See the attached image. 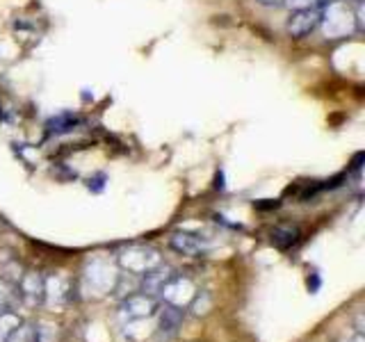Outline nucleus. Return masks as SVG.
<instances>
[{
    "label": "nucleus",
    "instance_id": "13",
    "mask_svg": "<svg viewBox=\"0 0 365 342\" xmlns=\"http://www.w3.org/2000/svg\"><path fill=\"white\" fill-rule=\"evenodd\" d=\"M7 342H37V328L30 324H19Z\"/></svg>",
    "mask_w": 365,
    "mask_h": 342
},
{
    "label": "nucleus",
    "instance_id": "3",
    "mask_svg": "<svg viewBox=\"0 0 365 342\" xmlns=\"http://www.w3.org/2000/svg\"><path fill=\"white\" fill-rule=\"evenodd\" d=\"M160 294L165 296V301L169 306H176V308H182V306H190L194 301V296H197V288H194V283L185 276H171L165 285Z\"/></svg>",
    "mask_w": 365,
    "mask_h": 342
},
{
    "label": "nucleus",
    "instance_id": "5",
    "mask_svg": "<svg viewBox=\"0 0 365 342\" xmlns=\"http://www.w3.org/2000/svg\"><path fill=\"white\" fill-rule=\"evenodd\" d=\"M43 288H46V281L39 276V274L30 271L19 283V299H23L28 306H39L46 299Z\"/></svg>",
    "mask_w": 365,
    "mask_h": 342
},
{
    "label": "nucleus",
    "instance_id": "16",
    "mask_svg": "<svg viewBox=\"0 0 365 342\" xmlns=\"http://www.w3.org/2000/svg\"><path fill=\"white\" fill-rule=\"evenodd\" d=\"M258 5H262V7H283V0H256Z\"/></svg>",
    "mask_w": 365,
    "mask_h": 342
},
{
    "label": "nucleus",
    "instance_id": "18",
    "mask_svg": "<svg viewBox=\"0 0 365 342\" xmlns=\"http://www.w3.org/2000/svg\"><path fill=\"white\" fill-rule=\"evenodd\" d=\"M354 3H359V0H354Z\"/></svg>",
    "mask_w": 365,
    "mask_h": 342
},
{
    "label": "nucleus",
    "instance_id": "6",
    "mask_svg": "<svg viewBox=\"0 0 365 342\" xmlns=\"http://www.w3.org/2000/svg\"><path fill=\"white\" fill-rule=\"evenodd\" d=\"M171 276H174V269L160 262V265L153 267L151 271L142 274V292L148 294V296L160 294V290H163V285H165Z\"/></svg>",
    "mask_w": 365,
    "mask_h": 342
},
{
    "label": "nucleus",
    "instance_id": "9",
    "mask_svg": "<svg viewBox=\"0 0 365 342\" xmlns=\"http://www.w3.org/2000/svg\"><path fill=\"white\" fill-rule=\"evenodd\" d=\"M297 237H299V231L297 228H274L272 231V244H277L279 249H288L297 242Z\"/></svg>",
    "mask_w": 365,
    "mask_h": 342
},
{
    "label": "nucleus",
    "instance_id": "7",
    "mask_svg": "<svg viewBox=\"0 0 365 342\" xmlns=\"http://www.w3.org/2000/svg\"><path fill=\"white\" fill-rule=\"evenodd\" d=\"M169 244H171V249L178 251L182 256H199L205 249L203 237L194 235V233H174L169 239Z\"/></svg>",
    "mask_w": 365,
    "mask_h": 342
},
{
    "label": "nucleus",
    "instance_id": "10",
    "mask_svg": "<svg viewBox=\"0 0 365 342\" xmlns=\"http://www.w3.org/2000/svg\"><path fill=\"white\" fill-rule=\"evenodd\" d=\"M80 119L73 117V114H60V117H55L48 121V133H55V135H62V133H68L78 123Z\"/></svg>",
    "mask_w": 365,
    "mask_h": 342
},
{
    "label": "nucleus",
    "instance_id": "1",
    "mask_svg": "<svg viewBox=\"0 0 365 342\" xmlns=\"http://www.w3.org/2000/svg\"><path fill=\"white\" fill-rule=\"evenodd\" d=\"M119 262L123 269H128L130 274H146L151 271L153 267H158L160 262V254L155 249H146V247H130L125 249L123 254L119 256Z\"/></svg>",
    "mask_w": 365,
    "mask_h": 342
},
{
    "label": "nucleus",
    "instance_id": "12",
    "mask_svg": "<svg viewBox=\"0 0 365 342\" xmlns=\"http://www.w3.org/2000/svg\"><path fill=\"white\" fill-rule=\"evenodd\" d=\"M19 324H21V319L11 311L9 313H0V342H7Z\"/></svg>",
    "mask_w": 365,
    "mask_h": 342
},
{
    "label": "nucleus",
    "instance_id": "14",
    "mask_svg": "<svg viewBox=\"0 0 365 342\" xmlns=\"http://www.w3.org/2000/svg\"><path fill=\"white\" fill-rule=\"evenodd\" d=\"M329 3H334V0H283V5H288L290 9H308V7H319Z\"/></svg>",
    "mask_w": 365,
    "mask_h": 342
},
{
    "label": "nucleus",
    "instance_id": "15",
    "mask_svg": "<svg viewBox=\"0 0 365 342\" xmlns=\"http://www.w3.org/2000/svg\"><path fill=\"white\" fill-rule=\"evenodd\" d=\"M87 187H89V190H94V192H101L103 187H106V176L98 174L96 178H89V180H87Z\"/></svg>",
    "mask_w": 365,
    "mask_h": 342
},
{
    "label": "nucleus",
    "instance_id": "2",
    "mask_svg": "<svg viewBox=\"0 0 365 342\" xmlns=\"http://www.w3.org/2000/svg\"><path fill=\"white\" fill-rule=\"evenodd\" d=\"M319 23H322V11H319V7L292 9L288 23H285V30H288L290 37L302 39V37H308Z\"/></svg>",
    "mask_w": 365,
    "mask_h": 342
},
{
    "label": "nucleus",
    "instance_id": "19",
    "mask_svg": "<svg viewBox=\"0 0 365 342\" xmlns=\"http://www.w3.org/2000/svg\"><path fill=\"white\" fill-rule=\"evenodd\" d=\"M0 114H3V110H0Z\"/></svg>",
    "mask_w": 365,
    "mask_h": 342
},
{
    "label": "nucleus",
    "instance_id": "8",
    "mask_svg": "<svg viewBox=\"0 0 365 342\" xmlns=\"http://www.w3.org/2000/svg\"><path fill=\"white\" fill-rule=\"evenodd\" d=\"M182 324V308L176 306H165L163 308V315H160V338H174L178 333V328Z\"/></svg>",
    "mask_w": 365,
    "mask_h": 342
},
{
    "label": "nucleus",
    "instance_id": "4",
    "mask_svg": "<svg viewBox=\"0 0 365 342\" xmlns=\"http://www.w3.org/2000/svg\"><path fill=\"white\" fill-rule=\"evenodd\" d=\"M158 311V301L148 294H133L119 306V317L123 322H133V319L151 317Z\"/></svg>",
    "mask_w": 365,
    "mask_h": 342
},
{
    "label": "nucleus",
    "instance_id": "11",
    "mask_svg": "<svg viewBox=\"0 0 365 342\" xmlns=\"http://www.w3.org/2000/svg\"><path fill=\"white\" fill-rule=\"evenodd\" d=\"M19 301V294L14 292V288H11L9 283L0 281V313H9L11 308L16 306Z\"/></svg>",
    "mask_w": 365,
    "mask_h": 342
},
{
    "label": "nucleus",
    "instance_id": "17",
    "mask_svg": "<svg viewBox=\"0 0 365 342\" xmlns=\"http://www.w3.org/2000/svg\"><path fill=\"white\" fill-rule=\"evenodd\" d=\"M217 187L224 190V174H222V171H220V174H217Z\"/></svg>",
    "mask_w": 365,
    "mask_h": 342
}]
</instances>
